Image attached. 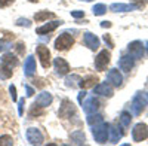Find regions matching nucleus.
I'll list each match as a JSON object with an SVG mask.
<instances>
[{
	"mask_svg": "<svg viewBox=\"0 0 148 146\" xmlns=\"http://www.w3.org/2000/svg\"><path fill=\"white\" fill-rule=\"evenodd\" d=\"M119 121H120V124H121L123 127H129V125H130V121H132V115H130L129 112H121Z\"/></svg>",
	"mask_w": 148,
	"mask_h": 146,
	"instance_id": "obj_29",
	"label": "nucleus"
},
{
	"mask_svg": "<svg viewBox=\"0 0 148 146\" xmlns=\"http://www.w3.org/2000/svg\"><path fill=\"white\" fill-rule=\"evenodd\" d=\"M88 124L89 125H95V124H99V122H102L104 121V116L102 115H99V113H90V115H88Z\"/></svg>",
	"mask_w": 148,
	"mask_h": 146,
	"instance_id": "obj_26",
	"label": "nucleus"
},
{
	"mask_svg": "<svg viewBox=\"0 0 148 146\" xmlns=\"http://www.w3.org/2000/svg\"><path fill=\"white\" fill-rule=\"evenodd\" d=\"M92 12H93L95 17H101V15H104L105 12H107V6L104 3H98V5H95L92 8Z\"/></svg>",
	"mask_w": 148,
	"mask_h": 146,
	"instance_id": "obj_28",
	"label": "nucleus"
},
{
	"mask_svg": "<svg viewBox=\"0 0 148 146\" xmlns=\"http://www.w3.org/2000/svg\"><path fill=\"white\" fill-rule=\"evenodd\" d=\"M92 136H93L95 142H98V143H101V145L107 143V140H108V124L102 121L99 124L92 125Z\"/></svg>",
	"mask_w": 148,
	"mask_h": 146,
	"instance_id": "obj_1",
	"label": "nucleus"
},
{
	"mask_svg": "<svg viewBox=\"0 0 148 146\" xmlns=\"http://www.w3.org/2000/svg\"><path fill=\"white\" fill-rule=\"evenodd\" d=\"M101 27H102V29H105V27L108 29V27H111V22H110V21H102V22H101Z\"/></svg>",
	"mask_w": 148,
	"mask_h": 146,
	"instance_id": "obj_41",
	"label": "nucleus"
},
{
	"mask_svg": "<svg viewBox=\"0 0 148 146\" xmlns=\"http://www.w3.org/2000/svg\"><path fill=\"white\" fill-rule=\"evenodd\" d=\"M55 14L53 12H47V10H39L34 14V21L37 22H42V21H46L47 18H53Z\"/></svg>",
	"mask_w": 148,
	"mask_h": 146,
	"instance_id": "obj_24",
	"label": "nucleus"
},
{
	"mask_svg": "<svg viewBox=\"0 0 148 146\" xmlns=\"http://www.w3.org/2000/svg\"><path fill=\"white\" fill-rule=\"evenodd\" d=\"M9 92H10L12 100L16 102V100H18V97H16V88H15V85H10V87H9Z\"/></svg>",
	"mask_w": 148,
	"mask_h": 146,
	"instance_id": "obj_34",
	"label": "nucleus"
},
{
	"mask_svg": "<svg viewBox=\"0 0 148 146\" xmlns=\"http://www.w3.org/2000/svg\"><path fill=\"white\" fill-rule=\"evenodd\" d=\"M73 45H74V38L70 33H67V31L61 33L58 38L55 39V48L58 51H67V49H70Z\"/></svg>",
	"mask_w": 148,
	"mask_h": 146,
	"instance_id": "obj_3",
	"label": "nucleus"
},
{
	"mask_svg": "<svg viewBox=\"0 0 148 146\" xmlns=\"http://www.w3.org/2000/svg\"><path fill=\"white\" fill-rule=\"evenodd\" d=\"M10 76H12V69L2 63L0 64V79H9Z\"/></svg>",
	"mask_w": 148,
	"mask_h": 146,
	"instance_id": "obj_27",
	"label": "nucleus"
},
{
	"mask_svg": "<svg viewBox=\"0 0 148 146\" xmlns=\"http://www.w3.org/2000/svg\"><path fill=\"white\" fill-rule=\"evenodd\" d=\"M25 136H27V140H28L30 145H37L39 146V145H43V142H45V137L42 134V131L39 128H34V127L27 130Z\"/></svg>",
	"mask_w": 148,
	"mask_h": 146,
	"instance_id": "obj_8",
	"label": "nucleus"
},
{
	"mask_svg": "<svg viewBox=\"0 0 148 146\" xmlns=\"http://www.w3.org/2000/svg\"><path fill=\"white\" fill-rule=\"evenodd\" d=\"M14 145V139L10 136L5 134V136H0V146H12Z\"/></svg>",
	"mask_w": 148,
	"mask_h": 146,
	"instance_id": "obj_30",
	"label": "nucleus"
},
{
	"mask_svg": "<svg viewBox=\"0 0 148 146\" xmlns=\"http://www.w3.org/2000/svg\"><path fill=\"white\" fill-rule=\"evenodd\" d=\"M110 60H111V54L107 49L99 51L98 55L95 57V69L98 72H104L107 69V66L110 64Z\"/></svg>",
	"mask_w": 148,
	"mask_h": 146,
	"instance_id": "obj_4",
	"label": "nucleus"
},
{
	"mask_svg": "<svg viewBox=\"0 0 148 146\" xmlns=\"http://www.w3.org/2000/svg\"><path fill=\"white\" fill-rule=\"evenodd\" d=\"M15 24L19 26V27H31V21L27 19V18H18Z\"/></svg>",
	"mask_w": 148,
	"mask_h": 146,
	"instance_id": "obj_31",
	"label": "nucleus"
},
{
	"mask_svg": "<svg viewBox=\"0 0 148 146\" xmlns=\"http://www.w3.org/2000/svg\"><path fill=\"white\" fill-rule=\"evenodd\" d=\"M2 63L5 64V66H8V67H15V66H18V58H16V55L15 54H12V52H6V54H3V57H2Z\"/></svg>",
	"mask_w": 148,
	"mask_h": 146,
	"instance_id": "obj_21",
	"label": "nucleus"
},
{
	"mask_svg": "<svg viewBox=\"0 0 148 146\" xmlns=\"http://www.w3.org/2000/svg\"><path fill=\"white\" fill-rule=\"evenodd\" d=\"M123 130L120 127H117V124H111L108 125V139L111 143H119V140L123 137Z\"/></svg>",
	"mask_w": 148,
	"mask_h": 146,
	"instance_id": "obj_16",
	"label": "nucleus"
},
{
	"mask_svg": "<svg viewBox=\"0 0 148 146\" xmlns=\"http://www.w3.org/2000/svg\"><path fill=\"white\" fill-rule=\"evenodd\" d=\"M132 139H133V142H142V140L148 139V125L144 122L136 124L132 130Z\"/></svg>",
	"mask_w": 148,
	"mask_h": 146,
	"instance_id": "obj_7",
	"label": "nucleus"
},
{
	"mask_svg": "<svg viewBox=\"0 0 148 146\" xmlns=\"http://www.w3.org/2000/svg\"><path fill=\"white\" fill-rule=\"evenodd\" d=\"M37 57H39L43 69H49V66H51V51L47 49V46L45 45L37 46Z\"/></svg>",
	"mask_w": 148,
	"mask_h": 146,
	"instance_id": "obj_9",
	"label": "nucleus"
},
{
	"mask_svg": "<svg viewBox=\"0 0 148 146\" xmlns=\"http://www.w3.org/2000/svg\"><path fill=\"white\" fill-rule=\"evenodd\" d=\"M24 88H25V91H27V97H31V95L34 94V88H33V87H30L28 83L24 85Z\"/></svg>",
	"mask_w": 148,
	"mask_h": 146,
	"instance_id": "obj_37",
	"label": "nucleus"
},
{
	"mask_svg": "<svg viewBox=\"0 0 148 146\" xmlns=\"http://www.w3.org/2000/svg\"><path fill=\"white\" fill-rule=\"evenodd\" d=\"M24 106H25V100L24 99L18 100V113H19V116L24 115Z\"/></svg>",
	"mask_w": 148,
	"mask_h": 146,
	"instance_id": "obj_32",
	"label": "nucleus"
},
{
	"mask_svg": "<svg viewBox=\"0 0 148 146\" xmlns=\"http://www.w3.org/2000/svg\"><path fill=\"white\" fill-rule=\"evenodd\" d=\"M74 113H76V106L73 104V102H71V100L64 99V100H62V103H61L59 111H58V116H59V118L67 119V118H71V115H74Z\"/></svg>",
	"mask_w": 148,
	"mask_h": 146,
	"instance_id": "obj_6",
	"label": "nucleus"
},
{
	"mask_svg": "<svg viewBox=\"0 0 148 146\" xmlns=\"http://www.w3.org/2000/svg\"><path fill=\"white\" fill-rule=\"evenodd\" d=\"M83 42H84V45L89 48L90 51H96L98 48H99V39L96 38L95 34H92L90 31H86L84 33V36H83Z\"/></svg>",
	"mask_w": 148,
	"mask_h": 146,
	"instance_id": "obj_14",
	"label": "nucleus"
},
{
	"mask_svg": "<svg viewBox=\"0 0 148 146\" xmlns=\"http://www.w3.org/2000/svg\"><path fill=\"white\" fill-rule=\"evenodd\" d=\"M37 67H36V60L33 55H28L25 63H24V75H25L27 78H31L34 73H36Z\"/></svg>",
	"mask_w": 148,
	"mask_h": 146,
	"instance_id": "obj_19",
	"label": "nucleus"
},
{
	"mask_svg": "<svg viewBox=\"0 0 148 146\" xmlns=\"http://www.w3.org/2000/svg\"><path fill=\"white\" fill-rule=\"evenodd\" d=\"M98 83V78L96 76H88V78H84L80 81L79 83V87L82 90H86V88H90V87H95V85Z\"/></svg>",
	"mask_w": 148,
	"mask_h": 146,
	"instance_id": "obj_23",
	"label": "nucleus"
},
{
	"mask_svg": "<svg viewBox=\"0 0 148 146\" xmlns=\"http://www.w3.org/2000/svg\"><path fill=\"white\" fill-rule=\"evenodd\" d=\"M127 52L129 55H132L135 60H139L144 55V45L139 40H133L127 45Z\"/></svg>",
	"mask_w": 148,
	"mask_h": 146,
	"instance_id": "obj_10",
	"label": "nucleus"
},
{
	"mask_svg": "<svg viewBox=\"0 0 148 146\" xmlns=\"http://www.w3.org/2000/svg\"><path fill=\"white\" fill-rule=\"evenodd\" d=\"M82 2H93V0H82Z\"/></svg>",
	"mask_w": 148,
	"mask_h": 146,
	"instance_id": "obj_44",
	"label": "nucleus"
},
{
	"mask_svg": "<svg viewBox=\"0 0 148 146\" xmlns=\"http://www.w3.org/2000/svg\"><path fill=\"white\" fill-rule=\"evenodd\" d=\"M107 81L108 83H111L113 87H121V83H123V76H121V73L119 72V69H111L108 70L107 73Z\"/></svg>",
	"mask_w": 148,
	"mask_h": 146,
	"instance_id": "obj_12",
	"label": "nucleus"
},
{
	"mask_svg": "<svg viewBox=\"0 0 148 146\" xmlns=\"http://www.w3.org/2000/svg\"><path fill=\"white\" fill-rule=\"evenodd\" d=\"M16 49H18L19 54H24V51H25V45H24V43H18L16 45Z\"/></svg>",
	"mask_w": 148,
	"mask_h": 146,
	"instance_id": "obj_40",
	"label": "nucleus"
},
{
	"mask_svg": "<svg viewBox=\"0 0 148 146\" xmlns=\"http://www.w3.org/2000/svg\"><path fill=\"white\" fill-rule=\"evenodd\" d=\"M71 143L73 145H84L86 143V136H84V133L82 130H76V131H73L71 133Z\"/></svg>",
	"mask_w": 148,
	"mask_h": 146,
	"instance_id": "obj_22",
	"label": "nucleus"
},
{
	"mask_svg": "<svg viewBox=\"0 0 148 146\" xmlns=\"http://www.w3.org/2000/svg\"><path fill=\"white\" fill-rule=\"evenodd\" d=\"M80 81H82V78L79 75H71V76H68L65 79V85L68 88H74V87H79Z\"/></svg>",
	"mask_w": 148,
	"mask_h": 146,
	"instance_id": "obj_25",
	"label": "nucleus"
},
{
	"mask_svg": "<svg viewBox=\"0 0 148 146\" xmlns=\"http://www.w3.org/2000/svg\"><path fill=\"white\" fill-rule=\"evenodd\" d=\"M82 107H83V112L88 113V115L96 113L98 109L101 107V102L98 100L95 95H92V97H88V99H84V100L82 102Z\"/></svg>",
	"mask_w": 148,
	"mask_h": 146,
	"instance_id": "obj_5",
	"label": "nucleus"
},
{
	"mask_svg": "<svg viewBox=\"0 0 148 146\" xmlns=\"http://www.w3.org/2000/svg\"><path fill=\"white\" fill-rule=\"evenodd\" d=\"M62 22H64L62 19H55V21H52V22H46L45 26H42V27H39V29H36V33H37V34H40V36L47 34V33H51V31L56 30Z\"/></svg>",
	"mask_w": 148,
	"mask_h": 146,
	"instance_id": "obj_17",
	"label": "nucleus"
},
{
	"mask_svg": "<svg viewBox=\"0 0 148 146\" xmlns=\"http://www.w3.org/2000/svg\"><path fill=\"white\" fill-rule=\"evenodd\" d=\"M52 100H53L52 94L49 92V91H43V92H40L39 95L36 97L34 104H36L37 107H47L49 104L52 103Z\"/></svg>",
	"mask_w": 148,
	"mask_h": 146,
	"instance_id": "obj_13",
	"label": "nucleus"
},
{
	"mask_svg": "<svg viewBox=\"0 0 148 146\" xmlns=\"http://www.w3.org/2000/svg\"><path fill=\"white\" fill-rule=\"evenodd\" d=\"M71 17L76 18V19L83 18V17H84V10H71Z\"/></svg>",
	"mask_w": 148,
	"mask_h": 146,
	"instance_id": "obj_33",
	"label": "nucleus"
},
{
	"mask_svg": "<svg viewBox=\"0 0 148 146\" xmlns=\"http://www.w3.org/2000/svg\"><path fill=\"white\" fill-rule=\"evenodd\" d=\"M148 104V97H145L142 92H136L132 99V103H130V109H132V113L135 116H139L142 113V111L147 107Z\"/></svg>",
	"mask_w": 148,
	"mask_h": 146,
	"instance_id": "obj_2",
	"label": "nucleus"
},
{
	"mask_svg": "<svg viewBox=\"0 0 148 146\" xmlns=\"http://www.w3.org/2000/svg\"><path fill=\"white\" fill-rule=\"evenodd\" d=\"M133 66H135V58L132 55H123L119 60V67L123 72H130L133 69Z\"/></svg>",
	"mask_w": 148,
	"mask_h": 146,
	"instance_id": "obj_18",
	"label": "nucleus"
},
{
	"mask_svg": "<svg viewBox=\"0 0 148 146\" xmlns=\"http://www.w3.org/2000/svg\"><path fill=\"white\" fill-rule=\"evenodd\" d=\"M104 42H105V43H108V46H110V48H114V43H113V40H111L110 34H104Z\"/></svg>",
	"mask_w": 148,
	"mask_h": 146,
	"instance_id": "obj_38",
	"label": "nucleus"
},
{
	"mask_svg": "<svg viewBox=\"0 0 148 146\" xmlns=\"http://www.w3.org/2000/svg\"><path fill=\"white\" fill-rule=\"evenodd\" d=\"M144 48H145V49H147V54H148V42L145 43V46H144Z\"/></svg>",
	"mask_w": 148,
	"mask_h": 146,
	"instance_id": "obj_42",
	"label": "nucleus"
},
{
	"mask_svg": "<svg viewBox=\"0 0 148 146\" xmlns=\"http://www.w3.org/2000/svg\"><path fill=\"white\" fill-rule=\"evenodd\" d=\"M53 67H55V72H56L58 76H65L70 72V64L61 57H56L53 60Z\"/></svg>",
	"mask_w": 148,
	"mask_h": 146,
	"instance_id": "obj_11",
	"label": "nucleus"
},
{
	"mask_svg": "<svg viewBox=\"0 0 148 146\" xmlns=\"http://www.w3.org/2000/svg\"><path fill=\"white\" fill-rule=\"evenodd\" d=\"M86 95H88V94H86V91H84V90L79 92V97H77V99H79V103H80V104H82V102L86 99Z\"/></svg>",
	"mask_w": 148,
	"mask_h": 146,
	"instance_id": "obj_39",
	"label": "nucleus"
},
{
	"mask_svg": "<svg viewBox=\"0 0 148 146\" xmlns=\"http://www.w3.org/2000/svg\"><path fill=\"white\" fill-rule=\"evenodd\" d=\"M139 6L138 5H125V3H113L110 6V10L113 12H130V10H135L138 9Z\"/></svg>",
	"mask_w": 148,
	"mask_h": 146,
	"instance_id": "obj_20",
	"label": "nucleus"
},
{
	"mask_svg": "<svg viewBox=\"0 0 148 146\" xmlns=\"http://www.w3.org/2000/svg\"><path fill=\"white\" fill-rule=\"evenodd\" d=\"M9 46H10V42H9V40H6V42L0 40V51H6Z\"/></svg>",
	"mask_w": 148,
	"mask_h": 146,
	"instance_id": "obj_36",
	"label": "nucleus"
},
{
	"mask_svg": "<svg viewBox=\"0 0 148 146\" xmlns=\"http://www.w3.org/2000/svg\"><path fill=\"white\" fill-rule=\"evenodd\" d=\"M14 2H15V0H0V8H8Z\"/></svg>",
	"mask_w": 148,
	"mask_h": 146,
	"instance_id": "obj_35",
	"label": "nucleus"
},
{
	"mask_svg": "<svg viewBox=\"0 0 148 146\" xmlns=\"http://www.w3.org/2000/svg\"><path fill=\"white\" fill-rule=\"evenodd\" d=\"M28 2H31V3H36V2H40V0H28Z\"/></svg>",
	"mask_w": 148,
	"mask_h": 146,
	"instance_id": "obj_43",
	"label": "nucleus"
},
{
	"mask_svg": "<svg viewBox=\"0 0 148 146\" xmlns=\"http://www.w3.org/2000/svg\"><path fill=\"white\" fill-rule=\"evenodd\" d=\"M93 92L98 95H104V97H113V87L111 83L108 82H102V83H98L93 87Z\"/></svg>",
	"mask_w": 148,
	"mask_h": 146,
	"instance_id": "obj_15",
	"label": "nucleus"
}]
</instances>
